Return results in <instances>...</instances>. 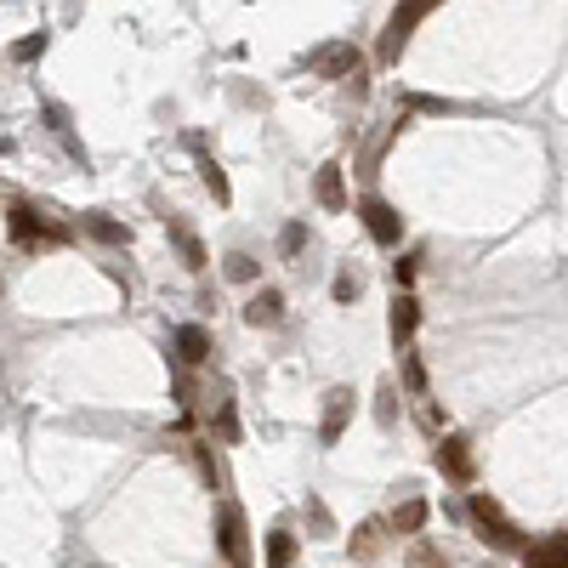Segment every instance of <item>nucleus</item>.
<instances>
[{"label": "nucleus", "mask_w": 568, "mask_h": 568, "mask_svg": "<svg viewBox=\"0 0 568 568\" xmlns=\"http://www.w3.org/2000/svg\"><path fill=\"white\" fill-rule=\"evenodd\" d=\"M466 512H472V523H478V534L489 540L495 551H523V534H517V523L506 512H500L495 495H472L466 500Z\"/></svg>", "instance_id": "1"}, {"label": "nucleus", "mask_w": 568, "mask_h": 568, "mask_svg": "<svg viewBox=\"0 0 568 568\" xmlns=\"http://www.w3.org/2000/svg\"><path fill=\"white\" fill-rule=\"evenodd\" d=\"M432 6H438V0H398V12H392L387 29H381V63H398V57H404L409 35H415V23H421Z\"/></svg>", "instance_id": "2"}, {"label": "nucleus", "mask_w": 568, "mask_h": 568, "mask_svg": "<svg viewBox=\"0 0 568 568\" xmlns=\"http://www.w3.org/2000/svg\"><path fill=\"white\" fill-rule=\"evenodd\" d=\"M358 216H364V228H370L375 245H387V250H392L398 239H404V216L392 211L381 194H364V199H358Z\"/></svg>", "instance_id": "3"}, {"label": "nucleus", "mask_w": 568, "mask_h": 568, "mask_svg": "<svg viewBox=\"0 0 568 568\" xmlns=\"http://www.w3.org/2000/svg\"><path fill=\"white\" fill-rule=\"evenodd\" d=\"M358 63H364V57H358V46H353V40L319 46V52L307 57V69L319 74V80H353V74H358Z\"/></svg>", "instance_id": "4"}, {"label": "nucleus", "mask_w": 568, "mask_h": 568, "mask_svg": "<svg viewBox=\"0 0 568 568\" xmlns=\"http://www.w3.org/2000/svg\"><path fill=\"white\" fill-rule=\"evenodd\" d=\"M353 421V387H330L324 392V421H319V444H341V432Z\"/></svg>", "instance_id": "5"}, {"label": "nucleus", "mask_w": 568, "mask_h": 568, "mask_svg": "<svg viewBox=\"0 0 568 568\" xmlns=\"http://www.w3.org/2000/svg\"><path fill=\"white\" fill-rule=\"evenodd\" d=\"M216 546H222V557H228L233 568H245V517H239V506H222L216 512Z\"/></svg>", "instance_id": "6"}, {"label": "nucleus", "mask_w": 568, "mask_h": 568, "mask_svg": "<svg viewBox=\"0 0 568 568\" xmlns=\"http://www.w3.org/2000/svg\"><path fill=\"white\" fill-rule=\"evenodd\" d=\"M415 324H421V302H415L409 290H398V296H392V319H387L392 347H398V353H409V336H415Z\"/></svg>", "instance_id": "7"}, {"label": "nucleus", "mask_w": 568, "mask_h": 568, "mask_svg": "<svg viewBox=\"0 0 568 568\" xmlns=\"http://www.w3.org/2000/svg\"><path fill=\"white\" fill-rule=\"evenodd\" d=\"M279 319H284V296L273 290V284H262V290L245 302V324H256V330H273Z\"/></svg>", "instance_id": "8"}, {"label": "nucleus", "mask_w": 568, "mask_h": 568, "mask_svg": "<svg viewBox=\"0 0 568 568\" xmlns=\"http://www.w3.org/2000/svg\"><path fill=\"white\" fill-rule=\"evenodd\" d=\"M6 233H12L18 245H29V239L46 233V222H40V211L29 205V199H12V211H6Z\"/></svg>", "instance_id": "9"}, {"label": "nucleus", "mask_w": 568, "mask_h": 568, "mask_svg": "<svg viewBox=\"0 0 568 568\" xmlns=\"http://www.w3.org/2000/svg\"><path fill=\"white\" fill-rule=\"evenodd\" d=\"M523 568H568V529L540 546H523Z\"/></svg>", "instance_id": "10"}, {"label": "nucleus", "mask_w": 568, "mask_h": 568, "mask_svg": "<svg viewBox=\"0 0 568 568\" xmlns=\"http://www.w3.org/2000/svg\"><path fill=\"white\" fill-rule=\"evenodd\" d=\"M438 466H444V478L472 483V449H466V438H444L438 444Z\"/></svg>", "instance_id": "11"}, {"label": "nucleus", "mask_w": 568, "mask_h": 568, "mask_svg": "<svg viewBox=\"0 0 568 568\" xmlns=\"http://www.w3.org/2000/svg\"><path fill=\"white\" fill-rule=\"evenodd\" d=\"M177 358L182 364H205V358H211V330H205V324H182L177 330Z\"/></svg>", "instance_id": "12"}, {"label": "nucleus", "mask_w": 568, "mask_h": 568, "mask_svg": "<svg viewBox=\"0 0 568 568\" xmlns=\"http://www.w3.org/2000/svg\"><path fill=\"white\" fill-rule=\"evenodd\" d=\"M426 517H432V506H426L421 495H409L404 506L387 517V529H392V534H421V529H426Z\"/></svg>", "instance_id": "13"}, {"label": "nucleus", "mask_w": 568, "mask_h": 568, "mask_svg": "<svg viewBox=\"0 0 568 568\" xmlns=\"http://www.w3.org/2000/svg\"><path fill=\"white\" fill-rule=\"evenodd\" d=\"M319 205L324 211H347V182H341V165H319Z\"/></svg>", "instance_id": "14"}, {"label": "nucleus", "mask_w": 568, "mask_h": 568, "mask_svg": "<svg viewBox=\"0 0 568 568\" xmlns=\"http://www.w3.org/2000/svg\"><path fill=\"white\" fill-rule=\"evenodd\" d=\"M290 563H296V534L273 529L267 534V568H290Z\"/></svg>", "instance_id": "15"}, {"label": "nucleus", "mask_w": 568, "mask_h": 568, "mask_svg": "<svg viewBox=\"0 0 568 568\" xmlns=\"http://www.w3.org/2000/svg\"><path fill=\"white\" fill-rule=\"evenodd\" d=\"M222 273H228L233 284H256V279H262V262H256V256H245V250H233L228 262H222Z\"/></svg>", "instance_id": "16"}, {"label": "nucleus", "mask_w": 568, "mask_h": 568, "mask_svg": "<svg viewBox=\"0 0 568 568\" xmlns=\"http://www.w3.org/2000/svg\"><path fill=\"white\" fill-rule=\"evenodd\" d=\"M381 529H387V523H358L353 529V557L358 563H370L375 551H381Z\"/></svg>", "instance_id": "17"}, {"label": "nucleus", "mask_w": 568, "mask_h": 568, "mask_svg": "<svg viewBox=\"0 0 568 568\" xmlns=\"http://www.w3.org/2000/svg\"><path fill=\"white\" fill-rule=\"evenodd\" d=\"M86 233H91V239H103V245H125V239H131L120 222H108V216H97V211L86 216Z\"/></svg>", "instance_id": "18"}, {"label": "nucleus", "mask_w": 568, "mask_h": 568, "mask_svg": "<svg viewBox=\"0 0 568 568\" xmlns=\"http://www.w3.org/2000/svg\"><path fill=\"white\" fill-rule=\"evenodd\" d=\"M409 568H449V557L432 546V540H415V546H409Z\"/></svg>", "instance_id": "19"}, {"label": "nucleus", "mask_w": 568, "mask_h": 568, "mask_svg": "<svg viewBox=\"0 0 568 568\" xmlns=\"http://www.w3.org/2000/svg\"><path fill=\"white\" fill-rule=\"evenodd\" d=\"M302 245H307V222H284V233H279V256H302Z\"/></svg>", "instance_id": "20"}, {"label": "nucleus", "mask_w": 568, "mask_h": 568, "mask_svg": "<svg viewBox=\"0 0 568 568\" xmlns=\"http://www.w3.org/2000/svg\"><path fill=\"white\" fill-rule=\"evenodd\" d=\"M199 171H205V188H211V194H216V205H228V177H222V165H216V160H199Z\"/></svg>", "instance_id": "21"}, {"label": "nucleus", "mask_w": 568, "mask_h": 568, "mask_svg": "<svg viewBox=\"0 0 568 568\" xmlns=\"http://www.w3.org/2000/svg\"><path fill=\"white\" fill-rule=\"evenodd\" d=\"M171 233H177V245H182V256H188V267H205V262H211V256H205V245H199L194 233H182V228H171Z\"/></svg>", "instance_id": "22"}, {"label": "nucleus", "mask_w": 568, "mask_h": 568, "mask_svg": "<svg viewBox=\"0 0 568 568\" xmlns=\"http://www.w3.org/2000/svg\"><path fill=\"white\" fill-rule=\"evenodd\" d=\"M375 421H381V426H392V421H398V387H392V381L381 387V404H375Z\"/></svg>", "instance_id": "23"}, {"label": "nucleus", "mask_w": 568, "mask_h": 568, "mask_svg": "<svg viewBox=\"0 0 568 568\" xmlns=\"http://www.w3.org/2000/svg\"><path fill=\"white\" fill-rule=\"evenodd\" d=\"M40 52H46V35H40V29H35V35H23L18 46H12V57H18V63H35Z\"/></svg>", "instance_id": "24"}, {"label": "nucleus", "mask_w": 568, "mask_h": 568, "mask_svg": "<svg viewBox=\"0 0 568 568\" xmlns=\"http://www.w3.org/2000/svg\"><path fill=\"white\" fill-rule=\"evenodd\" d=\"M404 387L409 392H426V364L415 353H404Z\"/></svg>", "instance_id": "25"}, {"label": "nucleus", "mask_w": 568, "mask_h": 568, "mask_svg": "<svg viewBox=\"0 0 568 568\" xmlns=\"http://www.w3.org/2000/svg\"><path fill=\"white\" fill-rule=\"evenodd\" d=\"M330 296H336V302H353V296H358V279H353V273H336Z\"/></svg>", "instance_id": "26"}, {"label": "nucleus", "mask_w": 568, "mask_h": 568, "mask_svg": "<svg viewBox=\"0 0 568 568\" xmlns=\"http://www.w3.org/2000/svg\"><path fill=\"white\" fill-rule=\"evenodd\" d=\"M409 279H415V262H409V256H404V262H392V284H404V290H409Z\"/></svg>", "instance_id": "27"}]
</instances>
